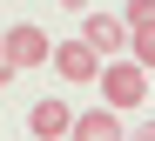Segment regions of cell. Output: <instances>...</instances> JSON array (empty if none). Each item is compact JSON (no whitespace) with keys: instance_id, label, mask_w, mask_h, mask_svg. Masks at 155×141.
I'll return each mask as SVG.
<instances>
[{"instance_id":"cell-11","label":"cell","mask_w":155,"mask_h":141,"mask_svg":"<svg viewBox=\"0 0 155 141\" xmlns=\"http://www.w3.org/2000/svg\"><path fill=\"white\" fill-rule=\"evenodd\" d=\"M61 7H68V14H81V7H88V0H61Z\"/></svg>"},{"instance_id":"cell-3","label":"cell","mask_w":155,"mask_h":141,"mask_svg":"<svg viewBox=\"0 0 155 141\" xmlns=\"http://www.w3.org/2000/svg\"><path fill=\"white\" fill-rule=\"evenodd\" d=\"M7 54H14V67L27 74V67H47V61H54V40H47L34 20H20V27H7Z\"/></svg>"},{"instance_id":"cell-8","label":"cell","mask_w":155,"mask_h":141,"mask_svg":"<svg viewBox=\"0 0 155 141\" xmlns=\"http://www.w3.org/2000/svg\"><path fill=\"white\" fill-rule=\"evenodd\" d=\"M121 20H128V27H155V0H128Z\"/></svg>"},{"instance_id":"cell-2","label":"cell","mask_w":155,"mask_h":141,"mask_svg":"<svg viewBox=\"0 0 155 141\" xmlns=\"http://www.w3.org/2000/svg\"><path fill=\"white\" fill-rule=\"evenodd\" d=\"M81 40L101 54V61H121V47L135 40V27H128L121 14H88V20H81Z\"/></svg>"},{"instance_id":"cell-7","label":"cell","mask_w":155,"mask_h":141,"mask_svg":"<svg viewBox=\"0 0 155 141\" xmlns=\"http://www.w3.org/2000/svg\"><path fill=\"white\" fill-rule=\"evenodd\" d=\"M128 61L155 74V27H135V40H128Z\"/></svg>"},{"instance_id":"cell-10","label":"cell","mask_w":155,"mask_h":141,"mask_svg":"<svg viewBox=\"0 0 155 141\" xmlns=\"http://www.w3.org/2000/svg\"><path fill=\"white\" fill-rule=\"evenodd\" d=\"M128 141H155V121H148V128H128Z\"/></svg>"},{"instance_id":"cell-9","label":"cell","mask_w":155,"mask_h":141,"mask_svg":"<svg viewBox=\"0 0 155 141\" xmlns=\"http://www.w3.org/2000/svg\"><path fill=\"white\" fill-rule=\"evenodd\" d=\"M14 74H20V67H14V54H7V40H0V88H7Z\"/></svg>"},{"instance_id":"cell-1","label":"cell","mask_w":155,"mask_h":141,"mask_svg":"<svg viewBox=\"0 0 155 141\" xmlns=\"http://www.w3.org/2000/svg\"><path fill=\"white\" fill-rule=\"evenodd\" d=\"M94 88H101V107L128 114V107H142V101H148V67H135V61H108Z\"/></svg>"},{"instance_id":"cell-5","label":"cell","mask_w":155,"mask_h":141,"mask_svg":"<svg viewBox=\"0 0 155 141\" xmlns=\"http://www.w3.org/2000/svg\"><path fill=\"white\" fill-rule=\"evenodd\" d=\"M68 141H128V128H121L115 107H88V114H74V134Z\"/></svg>"},{"instance_id":"cell-6","label":"cell","mask_w":155,"mask_h":141,"mask_svg":"<svg viewBox=\"0 0 155 141\" xmlns=\"http://www.w3.org/2000/svg\"><path fill=\"white\" fill-rule=\"evenodd\" d=\"M27 128H34L41 141H61V134H74V107H68V101H34Z\"/></svg>"},{"instance_id":"cell-4","label":"cell","mask_w":155,"mask_h":141,"mask_svg":"<svg viewBox=\"0 0 155 141\" xmlns=\"http://www.w3.org/2000/svg\"><path fill=\"white\" fill-rule=\"evenodd\" d=\"M47 67H54L61 81H101V67H108V61H101V54H94L88 40H61V47H54V61H47Z\"/></svg>"}]
</instances>
